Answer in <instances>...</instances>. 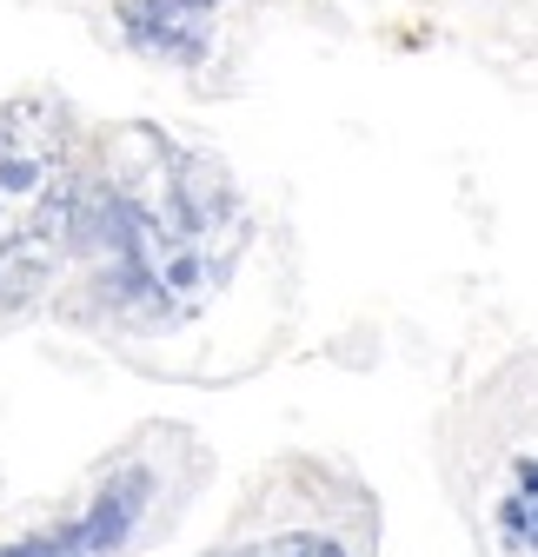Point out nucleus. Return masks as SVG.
<instances>
[{
  "mask_svg": "<svg viewBox=\"0 0 538 557\" xmlns=\"http://www.w3.org/2000/svg\"><path fill=\"white\" fill-rule=\"evenodd\" d=\"M81 139L60 100L27 94L0 107V299L27 306L74 259Z\"/></svg>",
  "mask_w": 538,
  "mask_h": 557,
  "instance_id": "2",
  "label": "nucleus"
},
{
  "mask_svg": "<svg viewBox=\"0 0 538 557\" xmlns=\"http://www.w3.org/2000/svg\"><path fill=\"white\" fill-rule=\"evenodd\" d=\"M147 498H154V478H147L140 465H126V471H113V478L100 484L94 505H87L81 518L0 544V557H113V550L133 537V524H140Z\"/></svg>",
  "mask_w": 538,
  "mask_h": 557,
  "instance_id": "3",
  "label": "nucleus"
},
{
  "mask_svg": "<svg viewBox=\"0 0 538 557\" xmlns=\"http://www.w3.org/2000/svg\"><path fill=\"white\" fill-rule=\"evenodd\" d=\"M220 14V0H126L120 8V27L140 53H160V60H199L207 53V27Z\"/></svg>",
  "mask_w": 538,
  "mask_h": 557,
  "instance_id": "4",
  "label": "nucleus"
},
{
  "mask_svg": "<svg viewBox=\"0 0 538 557\" xmlns=\"http://www.w3.org/2000/svg\"><path fill=\"white\" fill-rule=\"evenodd\" d=\"M246 246L233 173L160 126H126L81 180L74 252L94 272L100 312L126 325H180L207 306Z\"/></svg>",
  "mask_w": 538,
  "mask_h": 557,
  "instance_id": "1",
  "label": "nucleus"
},
{
  "mask_svg": "<svg viewBox=\"0 0 538 557\" xmlns=\"http://www.w3.org/2000/svg\"><path fill=\"white\" fill-rule=\"evenodd\" d=\"M253 557H346V544H332V537H280V544H266Z\"/></svg>",
  "mask_w": 538,
  "mask_h": 557,
  "instance_id": "6",
  "label": "nucleus"
},
{
  "mask_svg": "<svg viewBox=\"0 0 538 557\" xmlns=\"http://www.w3.org/2000/svg\"><path fill=\"white\" fill-rule=\"evenodd\" d=\"M499 537L512 550H531L538 557V458H518L512 465V498L499 505Z\"/></svg>",
  "mask_w": 538,
  "mask_h": 557,
  "instance_id": "5",
  "label": "nucleus"
}]
</instances>
